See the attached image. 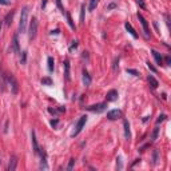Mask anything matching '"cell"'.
<instances>
[{"label": "cell", "instance_id": "cell-1", "mask_svg": "<svg viewBox=\"0 0 171 171\" xmlns=\"http://www.w3.org/2000/svg\"><path fill=\"white\" fill-rule=\"evenodd\" d=\"M28 20V7H24L20 13V22H19V32H25L27 30V22Z\"/></svg>", "mask_w": 171, "mask_h": 171}, {"label": "cell", "instance_id": "cell-2", "mask_svg": "<svg viewBox=\"0 0 171 171\" xmlns=\"http://www.w3.org/2000/svg\"><path fill=\"white\" fill-rule=\"evenodd\" d=\"M38 19L35 16H32V19L30 20V27H28V36H30V40H33L38 35Z\"/></svg>", "mask_w": 171, "mask_h": 171}, {"label": "cell", "instance_id": "cell-3", "mask_svg": "<svg viewBox=\"0 0 171 171\" xmlns=\"http://www.w3.org/2000/svg\"><path fill=\"white\" fill-rule=\"evenodd\" d=\"M7 82H8V84H10V87H11V92H12L13 95H16V94L19 92V83H18V80H16V78L12 75V74H8L7 75Z\"/></svg>", "mask_w": 171, "mask_h": 171}, {"label": "cell", "instance_id": "cell-4", "mask_svg": "<svg viewBox=\"0 0 171 171\" xmlns=\"http://www.w3.org/2000/svg\"><path fill=\"white\" fill-rule=\"evenodd\" d=\"M86 122H87V116H86V115L80 116V119L78 120V123H76V126H75V130H74V132H72V136H76V135L80 134V131L83 130Z\"/></svg>", "mask_w": 171, "mask_h": 171}, {"label": "cell", "instance_id": "cell-5", "mask_svg": "<svg viewBox=\"0 0 171 171\" xmlns=\"http://www.w3.org/2000/svg\"><path fill=\"white\" fill-rule=\"evenodd\" d=\"M123 116V112L120 110H111L107 112V119L108 120H118Z\"/></svg>", "mask_w": 171, "mask_h": 171}, {"label": "cell", "instance_id": "cell-6", "mask_svg": "<svg viewBox=\"0 0 171 171\" xmlns=\"http://www.w3.org/2000/svg\"><path fill=\"white\" fill-rule=\"evenodd\" d=\"M106 108H107V103H98V104H94V106L87 107V110L88 111H92V112L100 114V112H103Z\"/></svg>", "mask_w": 171, "mask_h": 171}, {"label": "cell", "instance_id": "cell-7", "mask_svg": "<svg viewBox=\"0 0 171 171\" xmlns=\"http://www.w3.org/2000/svg\"><path fill=\"white\" fill-rule=\"evenodd\" d=\"M138 19H139V22H141L142 27H143V31H144V35H146V38H149V36H150L149 23H147V20L143 18V15H142V13H138Z\"/></svg>", "mask_w": 171, "mask_h": 171}, {"label": "cell", "instance_id": "cell-8", "mask_svg": "<svg viewBox=\"0 0 171 171\" xmlns=\"http://www.w3.org/2000/svg\"><path fill=\"white\" fill-rule=\"evenodd\" d=\"M12 51L15 54L20 52V47H19V35H18V33H15V35H13V39H12Z\"/></svg>", "mask_w": 171, "mask_h": 171}, {"label": "cell", "instance_id": "cell-9", "mask_svg": "<svg viewBox=\"0 0 171 171\" xmlns=\"http://www.w3.org/2000/svg\"><path fill=\"white\" fill-rule=\"evenodd\" d=\"M16 164H18V158H16V155H12L10 159V163H8V171H15Z\"/></svg>", "mask_w": 171, "mask_h": 171}, {"label": "cell", "instance_id": "cell-10", "mask_svg": "<svg viewBox=\"0 0 171 171\" xmlns=\"http://www.w3.org/2000/svg\"><path fill=\"white\" fill-rule=\"evenodd\" d=\"M107 102H115L118 99V91L116 90H111L107 92Z\"/></svg>", "mask_w": 171, "mask_h": 171}, {"label": "cell", "instance_id": "cell-11", "mask_svg": "<svg viewBox=\"0 0 171 171\" xmlns=\"http://www.w3.org/2000/svg\"><path fill=\"white\" fill-rule=\"evenodd\" d=\"M151 54H152V56H154V59H155L156 64H159V65H163V58H162V55L158 52V51L152 50V51H151Z\"/></svg>", "mask_w": 171, "mask_h": 171}, {"label": "cell", "instance_id": "cell-12", "mask_svg": "<svg viewBox=\"0 0 171 171\" xmlns=\"http://www.w3.org/2000/svg\"><path fill=\"white\" fill-rule=\"evenodd\" d=\"M31 139H32V146H33V152L38 154L39 152V144H38V141H36V135L35 132H31Z\"/></svg>", "mask_w": 171, "mask_h": 171}, {"label": "cell", "instance_id": "cell-13", "mask_svg": "<svg viewBox=\"0 0 171 171\" xmlns=\"http://www.w3.org/2000/svg\"><path fill=\"white\" fill-rule=\"evenodd\" d=\"M123 127H124V136H126V139H130V138H131L130 123H128V120H126V119L123 120Z\"/></svg>", "mask_w": 171, "mask_h": 171}, {"label": "cell", "instance_id": "cell-14", "mask_svg": "<svg viewBox=\"0 0 171 171\" xmlns=\"http://www.w3.org/2000/svg\"><path fill=\"white\" fill-rule=\"evenodd\" d=\"M64 78L67 82H70L71 76H70V62L65 60L64 62Z\"/></svg>", "mask_w": 171, "mask_h": 171}, {"label": "cell", "instance_id": "cell-15", "mask_svg": "<svg viewBox=\"0 0 171 171\" xmlns=\"http://www.w3.org/2000/svg\"><path fill=\"white\" fill-rule=\"evenodd\" d=\"M83 83L86 87L91 84V76H90V74L87 72V70H83Z\"/></svg>", "mask_w": 171, "mask_h": 171}, {"label": "cell", "instance_id": "cell-16", "mask_svg": "<svg viewBox=\"0 0 171 171\" xmlns=\"http://www.w3.org/2000/svg\"><path fill=\"white\" fill-rule=\"evenodd\" d=\"M124 27H126V30L131 33V35H132V38H135V39L138 38V33H136V31L134 30V27L130 24V23H126V24H124Z\"/></svg>", "mask_w": 171, "mask_h": 171}, {"label": "cell", "instance_id": "cell-17", "mask_svg": "<svg viewBox=\"0 0 171 171\" xmlns=\"http://www.w3.org/2000/svg\"><path fill=\"white\" fill-rule=\"evenodd\" d=\"M13 15H15V12H13V11H11V12L8 13L7 16H5V19H4L5 25H11V23H12V19H13Z\"/></svg>", "mask_w": 171, "mask_h": 171}, {"label": "cell", "instance_id": "cell-18", "mask_svg": "<svg viewBox=\"0 0 171 171\" xmlns=\"http://www.w3.org/2000/svg\"><path fill=\"white\" fill-rule=\"evenodd\" d=\"M65 16H67V23H68V25L71 27V30L75 31V30H76V27H75V24H74V20H72V18H71L70 12H65Z\"/></svg>", "mask_w": 171, "mask_h": 171}, {"label": "cell", "instance_id": "cell-19", "mask_svg": "<svg viewBox=\"0 0 171 171\" xmlns=\"http://www.w3.org/2000/svg\"><path fill=\"white\" fill-rule=\"evenodd\" d=\"M149 83H150V86H151L152 88H158V86H159L158 80H156V79L154 78L152 75H150V76H149Z\"/></svg>", "mask_w": 171, "mask_h": 171}, {"label": "cell", "instance_id": "cell-20", "mask_svg": "<svg viewBox=\"0 0 171 171\" xmlns=\"http://www.w3.org/2000/svg\"><path fill=\"white\" fill-rule=\"evenodd\" d=\"M47 62H48V71H50V72H52V71H54V68H55V60H54V58H51V56H48Z\"/></svg>", "mask_w": 171, "mask_h": 171}, {"label": "cell", "instance_id": "cell-21", "mask_svg": "<svg viewBox=\"0 0 171 171\" xmlns=\"http://www.w3.org/2000/svg\"><path fill=\"white\" fill-rule=\"evenodd\" d=\"M99 4V0H90V5H88V10L90 11H94Z\"/></svg>", "mask_w": 171, "mask_h": 171}, {"label": "cell", "instance_id": "cell-22", "mask_svg": "<svg viewBox=\"0 0 171 171\" xmlns=\"http://www.w3.org/2000/svg\"><path fill=\"white\" fill-rule=\"evenodd\" d=\"M25 62H27V52H25V51H23V52H22V58H20V63L22 64H25Z\"/></svg>", "mask_w": 171, "mask_h": 171}, {"label": "cell", "instance_id": "cell-23", "mask_svg": "<svg viewBox=\"0 0 171 171\" xmlns=\"http://www.w3.org/2000/svg\"><path fill=\"white\" fill-rule=\"evenodd\" d=\"M84 12H86V7L82 5V8H80V23H84Z\"/></svg>", "mask_w": 171, "mask_h": 171}, {"label": "cell", "instance_id": "cell-24", "mask_svg": "<svg viewBox=\"0 0 171 171\" xmlns=\"http://www.w3.org/2000/svg\"><path fill=\"white\" fill-rule=\"evenodd\" d=\"M116 169H118V170H122V169H123V164H122V158H120V156L116 159Z\"/></svg>", "mask_w": 171, "mask_h": 171}, {"label": "cell", "instance_id": "cell-25", "mask_svg": "<svg viewBox=\"0 0 171 171\" xmlns=\"http://www.w3.org/2000/svg\"><path fill=\"white\" fill-rule=\"evenodd\" d=\"M152 163L156 164L158 163V150H154V155H152Z\"/></svg>", "mask_w": 171, "mask_h": 171}, {"label": "cell", "instance_id": "cell-26", "mask_svg": "<svg viewBox=\"0 0 171 171\" xmlns=\"http://www.w3.org/2000/svg\"><path fill=\"white\" fill-rule=\"evenodd\" d=\"M42 83L45 84V86H51V84H52V80H51L50 78H43L42 79Z\"/></svg>", "mask_w": 171, "mask_h": 171}, {"label": "cell", "instance_id": "cell-27", "mask_svg": "<svg viewBox=\"0 0 171 171\" xmlns=\"http://www.w3.org/2000/svg\"><path fill=\"white\" fill-rule=\"evenodd\" d=\"M158 132H159V127H155V128H154L152 136H151V139H152V141H155V139L158 138Z\"/></svg>", "mask_w": 171, "mask_h": 171}, {"label": "cell", "instance_id": "cell-28", "mask_svg": "<svg viewBox=\"0 0 171 171\" xmlns=\"http://www.w3.org/2000/svg\"><path fill=\"white\" fill-rule=\"evenodd\" d=\"M74 164H75V159H70V163H68V166H67V170L68 171H71V170H72L74 169Z\"/></svg>", "mask_w": 171, "mask_h": 171}, {"label": "cell", "instance_id": "cell-29", "mask_svg": "<svg viewBox=\"0 0 171 171\" xmlns=\"http://www.w3.org/2000/svg\"><path fill=\"white\" fill-rule=\"evenodd\" d=\"M56 5H58V8L62 11V13H63V15H64L65 12H64V8H63V5H62V0H56Z\"/></svg>", "mask_w": 171, "mask_h": 171}, {"label": "cell", "instance_id": "cell-30", "mask_svg": "<svg viewBox=\"0 0 171 171\" xmlns=\"http://www.w3.org/2000/svg\"><path fill=\"white\" fill-rule=\"evenodd\" d=\"M127 74H131L134 76H139V72L136 70H131V68H127Z\"/></svg>", "mask_w": 171, "mask_h": 171}, {"label": "cell", "instance_id": "cell-31", "mask_svg": "<svg viewBox=\"0 0 171 171\" xmlns=\"http://www.w3.org/2000/svg\"><path fill=\"white\" fill-rule=\"evenodd\" d=\"M76 47H78V40H74L72 44H71V47H70V51H74Z\"/></svg>", "mask_w": 171, "mask_h": 171}, {"label": "cell", "instance_id": "cell-32", "mask_svg": "<svg viewBox=\"0 0 171 171\" xmlns=\"http://www.w3.org/2000/svg\"><path fill=\"white\" fill-rule=\"evenodd\" d=\"M135 1H136V4H139L142 8H146V4H144L143 0H135Z\"/></svg>", "mask_w": 171, "mask_h": 171}, {"label": "cell", "instance_id": "cell-33", "mask_svg": "<svg viewBox=\"0 0 171 171\" xmlns=\"http://www.w3.org/2000/svg\"><path fill=\"white\" fill-rule=\"evenodd\" d=\"M166 118H167V116L164 115V114H163V115H161V116H159V119H158V120H156V123L159 124V123H161V122H163V120H164V119H166Z\"/></svg>", "mask_w": 171, "mask_h": 171}, {"label": "cell", "instance_id": "cell-34", "mask_svg": "<svg viewBox=\"0 0 171 171\" xmlns=\"http://www.w3.org/2000/svg\"><path fill=\"white\" fill-rule=\"evenodd\" d=\"M118 63H119V58L114 60V71H116V70H118V65H119Z\"/></svg>", "mask_w": 171, "mask_h": 171}, {"label": "cell", "instance_id": "cell-35", "mask_svg": "<svg viewBox=\"0 0 171 171\" xmlns=\"http://www.w3.org/2000/svg\"><path fill=\"white\" fill-rule=\"evenodd\" d=\"M147 67H149V68H150V70H151V71H152V72H156V68H155V67H154V65H152V64H151V63H150V62H149V63H147Z\"/></svg>", "mask_w": 171, "mask_h": 171}, {"label": "cell", "instance_id": "cell-36", "mask_svg": "<svg viewBox=\"0 0 171 171\" xmlns=\"http://www.w3.org/2000/svg\"><path fill=\"white\" fill-rule=\"evenodd\" d=\"M51 126H52V127L58 126V119H54V120H51Z\"/></svg>", "mask_w": 171, "mask_h": 171}, {"label": "cell", "instance_id": "cell-37", "mask_svg": "<svg viewBox=\"0 0 171 171\" xmlns=\"http://www.w3.org/2000/svg\"><path fill=\"white\" fill-rule=\"evenodd\" d=\"M0 4H3V5H8V4H10V0H0Z\"/></svg>", "mask_w": 171, "mask_h": 171}, {"label": "cell", "instance_id": "cell-38", "mask_svg": "<svg viewBox=\"0 0 171 171\" xmlns=\"http://www.w3.org/2000/svg\"><path fill=\"white\" fill-rule=\"evenodd\" d=\"M164 60H166V64H170V63H171V59H170V56H166V59H164Z\"/></svg>", "mask_w": 171, "mask_h": 171}, {"label": "cell", "instance_id": "cell-39", "mask_svg": "<svg viewBox=\"0 0 171 171\" xmlns=\"http://www.w3.org/2000/svg\"><path fill=\"white\" fill-rule=\"evenodd\" d=\"M54 33H55V35H58V33H59V30H55V31H51V35H54Z\"/></svg>", "mask_w": 171, "mask_h": 171}, {"label": "cell", "instance_id": "cell-40", "mask_svg": "<svg viewBox=\"0 0 171 171\" xmlns=\"http://www.w3.org/2000/svg\"><path fill=\"white\" fill-rule=\"evenodd\" d=\"M45 4H47V0H43V1H42V8H44Z\"/></svg>", "mask_w": 171, "mask_h": 171}, {"label": "cell", "instance_id": "cell-41", "mask_svg": "<svg viewBox=\"0 0 171 171\" xmlns=\"http://www.w3.org/2000/svg\"><path fill=\"white\" fill-rule=\"evenodd\" d=\"M115 7H116V4H114V3H112V4L108 5V10H111V8H115Z\"/></svg>", "mask_w": 171, "mask_h": 171}, {"label": "cell", "instance_id": "cell-42", "mask_svg": "<svg viewBox=\"0 0 171 171\" xmlns=\"http://www.w3.org/2000/svg\"><path fill=\"white\" fill-rule=\"evenodd\" d=\"M1 25H3V23H1V22H0V31H1Z\"/></svg>", "mask_w": 171, "mask_h": 171}, {"label": "cell", "instance_id": "cell-43", "mask_svg": "<svg viewBox=\"0 0 171 171\" xmlns=\"http://www.w3.org/2000/svg\"><path fill=\"white\" fill-rule=\"evenodd\" d=\"M0 163H1V161H0Z\"/></svg>", "mask_w": 171, "mask_h": 171}]
</instances>
